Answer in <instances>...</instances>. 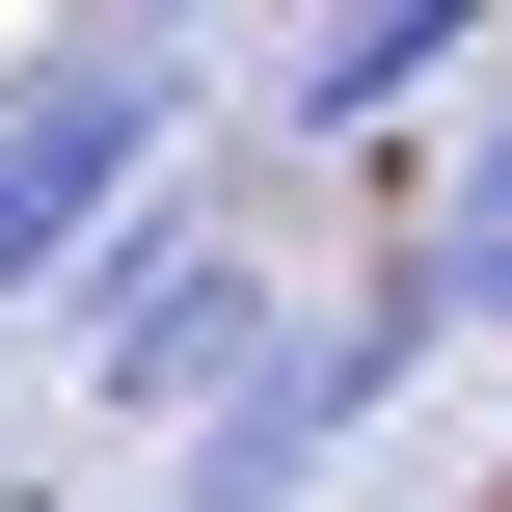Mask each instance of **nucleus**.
I'll list each match as a JSON object with an SVG mask.
<instances>
[{"label":"nucleus","mask_w":512,"mask_h":512,"mask_svg":"<svg viewBox=\"0 0 512 512\" xmlns=\"http://www.w3.org/2000/svg\"><path fill=\"white\" fill-rule=\"evenodd\" d=\"M432 81H459V108L512 81V54H486V0H351V27H297V54L243 81V162H297V135H378V108H432Z\"/></svg>","instance_id":"20e7f679"},{"label":"nucleus","mask_w":512,"mask_h":512,"mask_svg":"<svg viewBox=\"0 0 512 512\" xmlns=\"http://www.w3.org/2000/svg\"><path fill=\"white\" fill-rule=\"evenodd\" d=\"M432 351H459V324H432V270H405V243H378V270H324V324H297V351H270V378L162 459V512H297L378 405H405V378H432Z\"/></svg>","instance_id":"7ed1b4c3"},{"label":"nucleus","mask_w":512,"mask_h":512,"mask_svg":"<svg viewBox=\"0 0 512 512\" xmlns=\"http://www.w3.org/2000/svg\"><path fill=\"white\" fill-rule=\"evenodd\" d=\"M189 108H216L189 27H54V54H0V324H81V270L189 189V162H162Z\"/></svg>","instance_id":"f257e3e1"},{"label":"nucleus","mask_w":512,"mask_h":512,"mask_svg":"<svg viewBox=\"0 0 512 512\" xmlns=\"http://www.w3.org/2000/svg\"><path fill=\"white\" fill-rule=\"evenodd\" d=\"M405 270H432V324H512V81L459 108V162L405 189Z\"/></svg>","instance_id":"39448f33"},{"label":"nucleus","mask_w":512,"mask_h":512,"mask_svg":"<svg viewBox=\"0 0 512 512\" xmlns=\"http://www.w3.org/2000/svg\"><path fill=\"white\" fill-rule=\"evenodd\" d=\"M297 324H324V297H297V270L243 243V189H162V216H135V243L81 270L54 378H81V432H162V459H189V432H216V405H243V378L297 351Z\"/></svg>","instance_id":"f03ea898"}]
</instances>
